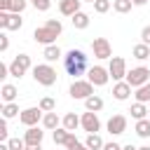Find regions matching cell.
<instances>
[{
	"instance_id": "cell-4",
	"label": "cell",
	"mask_w": 150,
	"mask_h": 150,
	"mask_svg": "<svg viewBox=\"0 0 150 150\" xmlns=\"http://www.w3.org/2000/svg\"><path fill=\"white\" fill-rule=\"evenodd\" d=\"M134 89H138V87H143L145 82H150V68H145V66H136V68H131V70H127V77H124Z\"/></svg>"
},
{
	"instance_id": "cell-11",
	"label": "cell",
	"mask_w": 150,
	"mask_h": 150,
	"mask_svg": "<svg viewBox=\"0 0 150 150\" xmlns=\"http://www.w3.org/2000/svg\"><path fill=\"white\" fill-rule=\"evenodd\" d=\"M80 120H82V129H84L87 134H98V129H101V120H98V115H96V112L87 110Z\"/></svg>"
},
{
	"instance_id": "cell-6",
	"label": "cell",
	"mask_w": 150,
	"mask_h": 150,
	"mask_svg": "<svg viewBox=\"0 0 150 150\" xmlns=\"http://www.w3.org/2000/svg\"><path fill=\"white\" fill-rule=\"evenodd\" d=\"M94 94V84L89 82V80H75L73 84H70V96L73 98H89Z\"/></svg>"
},
{
	"instance_id": "cell-3",
	"label": "cell",
	"mask_w": 150,
	"mask_h": 150,
	"mask_svg": "<svg viewBox=\"0 0 150 150\" xmlns=\"http://www.w3.org/2000/svg\"><path fill=\"white\" fill-rule=\"evenodd\" d=\"M33 80L42 87H52L56 84V68L52 63H38L33 66Z\"/></svg>"
},
{
	"instance_id": "cell-31",
	"label": "cell",
	"mask_w": 150,
	"mask_h": 150,
	"mask_svg": "<svg viewBox=\"0 0 150 150\" xmlns=\"http://www.w3.org/2000/svg\"><path fill=\"white\" fill-rule=\"evenodd\" d=\"M91 5H94V12H96V14H105V12L112 7V2H110V0H94Z\"/></svg>"
},
{
	"instance_id": "cell-35",
	"label": "cell",
	"mask_w": 150,
	"mask_h": 150,
	"mask_svg": "<svg viewBox=\"0 0 150 150\" xmlns=\"http://www.w3.org/2000/svg\"><path fill=\"white\" fill-rule=\"evenodd\" d=\"M30 5H33L38 12H47V9L52 7V2H49V0H30Z\"/></svg>"
},
{
	"instance_id": "cell-21",
	"label": "cell",
	"mask_w": 150,
	"mask_h": 150,
	"mask_svg": "<svg viewBox=\"0 0 150 150\" xmlns=\"http://www.w3.org/2000/svg\"><path fill=\"white\" fill-rule=\"evenodd\" d=\"M23 26V19H21V14H14V12H9V16H7V23H5V28L2 30H19Z\"/></svg>"
},
{
	"instance_id": "cell-36",
	"label": "cell",
	"mask_w": 150,
	"mask_h": 150,
	"mask_svg": "<svg viewBox=\"0 0 150 150\" xmlns=\"http://www.w3.org/2000/svg\"><path fill=\"white\" fill-rule=\"evenodd\" d=\"M7 143H9L12 150H26V141H23V138H9Z\"/></svg>"
},
{
	"instance_id": "cell-27",
	"label": "cell",
	"mask_w": 150,
	"mask_h": 150,
	"mask_svg": "<svg viewBox=\"0 0 150 150\" xmlns=\"http://www.w3.org/2000/svg\"><path fill=\"white\" fill-rule=\"evenodd\" d=\"M68 136H70V131H68L66 127H59V129H54V134H52V138H54L56 145H66V143H68Z\"/></svg>"
},
{
	"instance_id": "cell-7",
	"label": "cell",
	"mask_w": 150,
	"mask_h": 150,
	"mask_svg": "<svg viewBox=\"0 0 150 150\" xmlns=\"http://www.w3.org/2000/svg\"><path fill=\"white\" fill-rule=\"evenodd\" d=\"M108 73H110V77H112L115 82L124 80V77H127V61H124L122 56H110V66H108Z\"/></svg>"
},
{
	"instance_id": "cell-29",
	"label": "cell",
	"mask_w": 150,
	"mask_h": 150,
	"mask_svg": "<svg viewBox=\"0 0 150 150\" xmlns=\"http://www.w3.org/2000/svg\"><path fill=\"white\" fill-rule=\"evenodd\" d=\"M134 96H136V101H141V103H148V101H150V82H145L143 87H138Z\"/></svg>"
},
{
	"instance_id": "cell-5",
	"label": "cell",
	"mask_w": 150,
	"mask_h": 150,
	"mask_svg": "<svg viewBox=\"0 0 150 150\" xmlns=\"http://www.w3.org/2000/svg\"><path fill=\"white\" fill-rule=\"evenodd\" d=\"M28 68H30V56L28 54H16L14 61L9 63V75L12 77H21V75H26Z\"/></svg>"
},
{
	"instance_id": "cell-46",
	"label": "cell",
	"mask_w": 150,
	"mask_h": 150,
	"mask_svg": "<svg viewBox=\"0 0 150 150\" xmlns=\"http://www.w3.org/2000/svg\"><path fill=\"white\" fill-rule=\"evenodd\" d=\"M26 150H42V145H26Z\"/></svg>"
},
{
	"instance_id": "cell-13",
	"label": "cell",
	"mask_w": 150,
	"mask_h": 150,
	"mask_svg": "<svg viewBox=\"0 0 150 150\" xmlns=\"http://www.w3.org/2000/svg\"><path fill=\"white\" fill-rule=\"evenodd\" d=\"M131 84L127 82V80H120V82H115V87H112V96L117 98V101H127L129 96H131Z\"/></svg>"
},
{
	"instance_id": "cell-25",
	"label": "cell",
	"mask_w": 150,
	"mask_h": 150,
	"mask_svg": "<svg viewBox=\"0 0 150 150\" xmlns=\"http://www.w3.org/2000/svg\"><path fill=\"white\" fill-rule=\"evenodd\" d=\"M84 145L89 148V150H103V141H101V136L98 134H87V138H84Z\"/></svg>"
},
{
	"instance_id": "cell-9",
	"label": "cell",
	"mask_w": 150,
	"mask_h": 150,
	"mask_svg": "<svg viewBox=\"0 0 150 150\" xmlns=\"http://www.w3.org/2000/svg\"><path fill=\"white\" fill-rule=\"evenodd\" d=\"M42 108L38 105V108H26V110H21V115H19V122L21 124H26V127H35L40 120H42Z\"/></svg>"
},
{
	"instance_id": "cell-28",
	"label": "cell",
	"mask_w": 150,
	"mask_h": 150,
	"mask_svg": "<svg viewBox=\"0 0 150 150\" xmlns=\"http://www.w3.org/2000/svg\"><path fill=\"white\" fill-rule=\"evenodd\" d=\"M131 7H134L131 0H112V9H115L117 14H127V12H131Z\"/></svg>"
},
{
	"instance_id": "cell-30",
	"label": "cell",
	"mask_w": 150,
	"mask_h": 150,
	"mask_svg": "<svg viewBox=\"0 0 150 150\" xmlns=\"http://www.w3.org/2000/svg\"><path fill=\"white\" fill-rule=\"evenodd\" d=\"M14 115H21V112H19V105H16L14 101H12V103H5V105H2V117L9 120V117H14Z\"/></svg>"
},
{
	"instance_id": "cell-17",
	"label": "cell",
	"mask_w": 150,
	"mask_h": 150,
	"mask_svg": "<svg viewBox=\"0 0 150 150\" xmlns=\"http://www.w3.org/2000/svg\"><path fill=\"white\" fill-rule=\"evenodd\" d=\"M59 124H61V120H59V115L52 110V112H45L42 115V127L45 129H49V131H54V129H59Z\"/></svg>"
},
{
	"instance_id": "cell-43",
	"label": "cell",
	"mask_w": 150,
	"mask_h": 150,
	"mask_svg": "<svg viewBox=\"0 0 150 150\" xmlns=\"http://www.w3.org/2000/svg\"><path fill=\"white\" fill-rule=\"evenodd\" d=\"M7 16H9V12H0V28H5V23H7Z\"/></svg>"
},
{
	"instance_id": "cell-39",
	"label": "cell",
	"mask_w": 150,
	"mask_h": 150,
	"mask_svg": "<svg viewBox=\"0 0 150 150\" xmlns=\"http://www.w3.org/2000/svg\"><path fill=\"white\" fill-rule=\"evenodd\" d=\"M0 138H7V120H0Z\"/></svg>"
},
{
	"instance_id": "cell-14",
	"label": "cell",
	"mask_w": 150,
	"mask_h": 150,
	"mask_svg": "<svg viewBox=\"0 0 150 150\" xmlns=\"http://www.w3.org/2000/svg\"><path fill=\"white\" fill-rule=\"evenodd\" d=\"M80 5H82V0H61L59 2V12L63 16H75L80 12Z\"/></svg>"
},
{
	"instance_id": "cell-48",
	"label": "cell",
	"mask_w": 150,
	"mask_h": 150,
	"mask_svg": "<svg viewBox=\"0 0 150 150\" xmlns=\"http://www.w3.org/2000/svg\"><path fill=\"white\" fill-rule=\"evenodd\" d=\"M138 150H150V145H141V148H138Z\"/></svg>"
},
{
	"instance_id": "cell-44",
	"label": "cell",
	"mask_w": 150,
	"mask_h": 150,
	"mask_svg": "<svg viewBox=\"0 0 150 150\" xmlns=\"http://www.w3.org/2000/svg\"><path fill=\"white\" fill-rule=\"evenodd\" d=\"M122 150H138L136 145H131V143H127V145H122Z\"/></svg>"
},
{
	"instance_id": "cell-34",
	"label": "cell",
	"mask_w": 150,
	"mask_h": 150,
	"mask_svg": "<svg viewBox=\"0 0 150 150\" xmlns=\"http://www.w3.org/2000/svg\"><path fill=\"white\" fill-rule=\"evenodd\" d=\"M26 5H28V0H12V7H9V12H14V14H21V12L26 9Z\"/></svg>"
},
{
	"instance_id": "cell-23",
	"label": "cell",
	"mask_w": 150,
	"mask_h": 150,
	"mask_svg": "<svg viewBox=\"0 0 150 150\" xmlns=\"http://www.w3.org/2000/svg\"><path fill=\"white\" fill-rule=\"evenodd\" d=\"M84 108H87V110H91V112H98V110L103 108V98H101V96H96V94H91L89 98H84Z\"/></svg>"
},
{
	"instance_id": "cell-40",
	"label": "cell",
	"mask_w": 150,
	"mask_h": 150,
	"mask_svg": "<svg viewBox=\"0 0 150 150\" xmlns=\"http://www.w3.org/2000/svg\"><path fill=\"white\" fill-rule=\"evenodd\" d=\"M5 77H9V66L0 63V80H5Z\"/></svg>"
},
{
	"instance_id": "cell-2",
	"label": "cell",
	"mask_w": 150,
	"mask_h": 150,
	"mask_svg": "<svg viewBox=\"0 0 150 150\" xmlns=\"http://www.w3.org/2000/svg\"><path fill=\"white\" fill-rule=\"evenodd\" d=\"M63 66H66V73L73 75L75 80H80V75L87 70V54L82 49H70L63 54Z\"/></svg>"
},
{
	"instance_id": "cell-1",
	"label": "cell",
	"mask_w": 150,
	"mask_h": 150,
	"mask_svg": "<svg viewBox=\"0 0 150 150\" xmlns=\"http://www.w3.org/2000/svg\"><path fill=\"white\" fill-rule=\"evenodd\" d=\"M61 30H63V26H61L59 19H47L45 26H40V28L33 30V40L38 45H45L47 47V45H54L56 42V38L61 35Z\"/></svg>"
},
{
	"instance_id": "cell-37",
	"label": "cell",
	"mask_w": 150,
	"mask_h": 150,
	"mask_svg": "<svg viewBox=\"0 0 150 150\" xmlns=\"http://www.w3.org/2000/svg\"><path fill=\"white\" fill-rule=\"evenodd\" d=\"M7 47H9V38L5 33H0V52H7Z\"/></svg>"
},
{
	"instance_id": "cell-12",
	"label": "cell",
	"mask_w": 150,
	"mask_h": 150,
	"mask_svg": "<svg viewBox=\"0 0 150 150\" xmlns=\"http://www.w3.org/2000/svg\"><path fill=\"white\" fill-rule=\"evenodd\" d=\"M105 127H108V131H110L112 136H120V134L127 131V117H124V115H112Z\"/></svg>"
},
{
	"instance_id": "cell-47",
	"label": "cell",
	"mask_w": 150,
	"mask_h": 150,
	"mask_svg": "<svg viewBox=\"0 0 150 150\" xmlns=\"http://www.w3.org/2000/svg\"><path fill=\"white\" fill-rule=\"evenodd\" d=\"M0 150H12V148H9V143H2V145H0Z\"/></svg>"
},
{
	"instance_id": "cell-18",
	"label": "cell",
	"mask_w": 150,
	"mask_h": 150,
	"mask_svg": "<svg viewBox=\"0 0 150 150\" xmlns=\"http://www.w3.org/2000/svg\"><path fill=\"white\" fill-rule=\"evenodd\" d=\"M61 127H66L68 131H75L77 127H82V120H80L75 112H68V115H63V120H61Z\"/></svg>"
},
{
	"instance_id": "cell-15",
	"label": "cell",
	"mask_w": 150,
	"mask_h": 150,
	"mask_svg": "<svg viewBox=\"0 0 150 150\" xmlns=\"http://www.w3.org/2000/svg\"><path fill=\"white\" fill-rule=\"evenodd\" d=\"M42 138H45V131H40L38 127H28V131L23 134L26 145H42Z\"/></svg>"
},
{
	"instance_id": "cell-10",
	"label": "cell",
	"mask_w": 150,
	"mask_h": 150,
	"mask_svg": "<svg viewBox=\"0 0 150 150\" xmlns=\"http://www.w3.org/2000/svg\"><path fill=\"white\" fill-rule=\"evenodd\" d=\"M91 49H94V56L96 59H110L112 56V47H110V42L105 38H94Z\"/></svg>"
},
{
	"instance_id": "cell-16",
	"label": "cell",
	"mask_w": 150,
	"mask_h": 150,
	"mask_svg": "<svg viewBox=\"0 0 150 150\" xmlns=\"http://www.w3.org/2000/svg\"><path fill=\"white\" fill-rule=\"evenodd\" d=\"M42 56H45V61H47V63H54V61L63 59V54H61V49H59L56 45H47V47H45V52H42Z\"/></svg>"
},
{
	"instance_id": "cell-49",
	"label": "cell",
	"mask_w": 150,
	"mask_h": 150,
	"mask_svg": "<svg viewBox=\"0 0 150 150\" xmlns=\"http://www.w3.org/2000/svg\"><path fill=\"white\" fill-rule=\"evenodd\" d=\"M148 117H150V112H148Z\"/></svg>"
},
{
	"instance_id": "cell-32",
	"label": "cell",
	"mask_w": 150,
	"mask_h": 150,
	"mask_svg": "<svg viewBox=\"0 0 150 150\" xmlns=\"http://www.w3.org/2000/svg\"><path fill=\"white\" fill-rule=\"evenodd\" d=\"M66 148H68V150H89L84 143H80V141L75 138V134H73V131H70V136H68V143H66Z\"/></svg>"
},
{
	"instance_id": "cell-45",
	"label": "cell",
	"mask_w": 150,
	"mask_h": 150,
	"mask_svg": "<svg viewBox=\"0 0 150 150\" xmlns=\"http://www.w3.org/2000/svg\"><path fill=\"white\" fill-rule=\"evenodd\" d=\"M131 2H134V5H136V7H143V5H145V2H148V0H131Z\"/></svg>"
},
{
	"instance_id": "cell-33",
	"label": "cell",
	"mask_w": 150,
	"mask_h": 150,
	"mask_svg": "<svg viewBox=\"0 0 150 150\" xmlns=\"http://www.w3.org/2000/svg\"><path fill=\"white\" fill-rule=\"evenodd\" d=\"M40 108H42L45 112H52V110L56 108V103H54V98H49V96H45V98H40Z\"/></svg>"
},
{
	"instance_id": "cell-26",
	"label": "cell",
	"mask_w": 150,
	"mask_h": 150,
	"mask_svg": "<svg viewBox=\"0 0 150 150\" xmlns=\"http://www.w3.org/2000/svg\"><path fill=\"white\" fill-rule=\"evenodd\" d=\"M16 94H19V91H16L14 84H2V89H0V96H2L5 103H12V101L16 98Z\"/></svg>"
},
{
	"instance_id": "cell-41",
	"label": "cell",
	"mask_w": 150,
	"mask_h": 150,
	"mask_svg": "<svg viewBox=\"0 0 150 150\" xmlns=\"http://www.w3.org/2000/svg\"><path fill=\"white\" fill-rule=\"evenodd\" d=\"M12 7V0H0V12H9Z\"/></svg>"
},
{
	"instance_id": "cell-22",
	"label": "cell",
	"mask_w": 150,
	"mask_h": 150,
	"mask_svg": "<svg viewBox=\"0 0 150 150\" xmlns=\"http://www.w3.org/2000/svg\"><path fill=\"white\" fill-rule=\"evenodd\" d=\"M131 54H134V59H138V61H145V59H150V45L141 42V45H136V47L131 49Z\"/></svg>"
},
{
	"instance_id": "cell-42",
	"label": "cell",
	"mask_w": 150,
	"mask_h": 150,
	"mask_svg": "<svg viewBox=\"0 0 150 150\" xmlns=\"http://www.w3.org/2000/svg\"><path fill=\"white\" fill-rule=\"evenodd\" d=\"M103 150H122V145L112 141V143H105V145H103Z\"/></svg>"
},
{
	"instance_id": "cell-20",
	"label": "cell",
	"mask_w": 150,
	"mask_h": 150,
	"mask_svg": "<svg viewBox=\"0 0 150 150\" xmlns=\"http://www.w3.org/2000/svg\"><path fill=\"white\" fill-rule=\"evenodd\" d=\"M70 21H73V26H75L77 30H84V28L89 26V14L80 9V12L75 14V16H70Z\"/></svg>"
},
{
	"instance_id": "cell-19",
	"label": "cell",
	"mask_w": 150,
	"mask_h": 150,
	"mask_svg": "<svg viewBox=\"0 0 150 150\" xmlns=\"http://www.w3.org/2000/svg\"><path fill=\"white\" fill-rule=\"evenodd\" d=\"M134 131H136L141 138H150V117L136 120V127H134Z\"/></svg>"
},
{
	"instance_id": "cell-24",
	"label": "cell",
	"mask_w": 150,
	"mask_h": 150,
	"mask_svg": "<svg viewBox=\"0 0 150 150\" xmlns=\"http://www.w3.org/2000/svg\"><path fill=\"white\" fill-rule=\"evenodd\" d=\"M129 112H131V117L134 120H143V117H148V108H145V103H141V101H136L131 108H129Z\"/></svg>"
},
{
	"instance_id": "cell-38",
	"label": "cell",
	"mask_w": 150,
	"mask_h": 150,
	"mask_svg": "<svg viewBox=\"0 0 150 150\" xmlns=\"http://www.w3.org/2000/svg\"><path fill=\"white\" fill-rule=\"evenodd\" d=\"M141 42H145V45H150V26H145V28L141 30Z\"/></svg>"
},
{
	"instance_id": "cell-8",
	"label": "cell",
	"mask_w": 150,
	"mask_h": 150,
	"mask_svg": "<svg viewBox=\"0 0 150 150\" xmlns=\"http://www.w3.org/2000/svg\"><path fill=\"white\" fill-rule=\"evenodd\" d=\"M87 80H89L94 87H103V84H108L110 73H108V68H103V66H91L89 73H87Z\"/></svg>"
}]
</instances>
